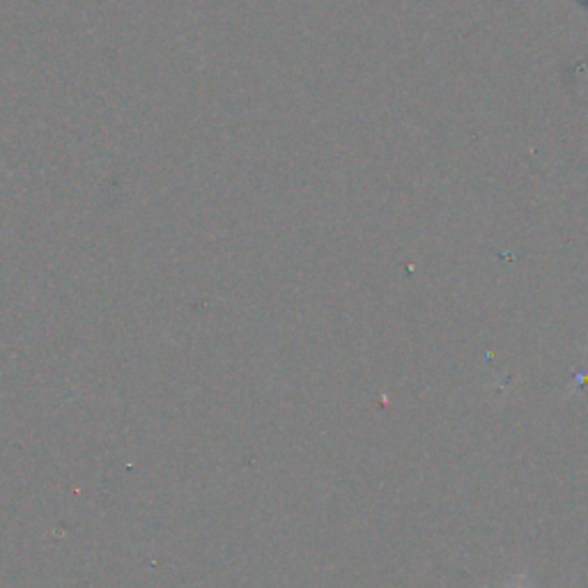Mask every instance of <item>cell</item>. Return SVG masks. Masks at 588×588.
<instances>
[{"label": "cell", "mask_w": 588, "mask_h": 588, "mask_svg": "<svg viewBox=\"0 0 588 588\" xmlns=\"http://www.w3.org/2000/svg\"><path fill=\"white\" fill-rule=\"evenodd\" d=\"M511 588H527V586H525V584H521V581H517V579H515V581H513V586H511Z\"/></svg>", "instance_id": "obj_1"}]
</instances>
